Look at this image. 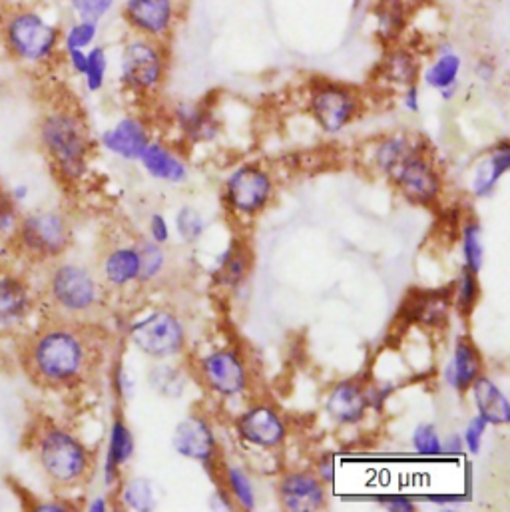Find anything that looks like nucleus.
Returning a JSON list of instances; mask_svg holds the SVG:
<instances>
[{"label": "nucleus", "mask_w": 510, "mask_h": 512, "mask_svg": "<svg viewBox=\"0 0 510 512\" xmlns=\"http://www.w3.org/2000/svg\"><path fill=\"white\" fill-rule=\"evenodd\" d=\"M174 120L182 136L192 144L212 142L220 134V122L210 106L200 102H180L174 108Z\"/></svg>", "instance_id": "4be33fe9"}, {"label": "nucleus", "mask_w": 510, "mask_h": 512, "mask_svg": "<svg viewBox=\"0 0 510 512\" xmlns=\"http://www.w3.org/2000/svg\"><path fill=\"white\" fill-rule=\"evenodd\" d=\"M222 487L230 495L236 507L244 511H254L255 491L250 475L242 467H224L222 469Z\"/></svg>", "instance_id": "72a5a7b5"}, {"label": "nucleus", "mask_w": 510, "mask_h": 512, "mask_svg": "<svg viewBox=\"0 0 510 512\" xmlns=\"http://www.w3.org/2000/svg\"><path fill=\"white\" fill-rule=\"evenodd\" d=\"M148 383L164 399H180L186 391L188 379L180 367L168 361H158L148 373Z\"/></svg>", "instance_id": "473e14b6"}, {"label": "nucleus", "mask_w": 510, "mask_h": 512, "mask_svg": "<svg viewBox=\"0 0 510 512\" xmlns=\"http://www.w3.org/2000/svg\"><path fill=\"white\" fill-rule=\"evenodd\" d=\"M130 341L136 349L156 361H168L184 353L188 333L184 321L170 309H154L130 327Z\"/></svg>", "instance_id": "6e6552de"}, {"label": "nucleus", "mask_w": 510, "mask_h": 512, "mask_svg": "<svg viewBox=\"0 0 510 512\" xmlns=\"http://www.w3.org/2000/svg\"><path fill=\"white\" fill-rule=\"evenodd\" d=\"M122 16L134 34L166 42L178 24V0H124Z\"/></svg>", "instance_id": "ddd939ff"}, {"label": "nucleus", "mask_w": 510, "mask_h": 512, "mask_svg": "<svg viewBox=\"0 0 510 512\" xmlns=\"http://www.w3.org/2000/svg\"><path fill=\"white\" fill-rule=\"evenodd\" d=\"M236 433L252 447L273 451L283 447L287 439V425L275 407L255 403L236 419Z\"/></svg>", "instance_id": "2eb2a0df"}, {"label": "nucleus", "mask_w": 510, "mask_h": 512, "mask_svg": "<svg viewBox=\"0 0 510 512\" xmlns=\"http://www.w3.org/2000/svg\"><path fill=\"white\" fill-rule=\"evenodd\" d=\"M150 128L138 116H124L112 128L104 130L100 144L114 156L134 162L140 160L142 152L150 144Z\"/></svg>", "instance_id": "a211bd4d"}, {"label": "nucleus", "mask_w": 510, "mask_h": 512, "mask_svg": "<svg viewBox=\"0 0 510 512\" xmlns=\"http://www.w3.org/2000/svg\"><path fill=\"white\" fill-rule=\"evenodd\" d=\"M413 449L423 457H437L443 455V441L431 423H421L415 427L411 437Z\"/></svg>", "instance_id": "79ce46f5"}, {"label": "nucleus", "mask_w": 510, "mask_h": 512, "mask_svg": "<svg viewBox=\"0 0 510 512\" xmlns=\"http://www.w3.org/2000/svg\"><path fill=\"white\" fill-rule=\"evenodd\" d=\"M16 226L22 250L40 259L62 256L72 242L70 224L58 212L28 214Z\"/></svg>", "instance_id": "9b49d317"}, {"label": "nucleus", "mask_w": 510, "mask_h": 512, "mask_svg": "<svg viewBox=\"0 0 510 512\" xmlns=\"http://www.w3.org/2000/svg\"><path fill=\"white\" fill-rule=\"evenodd\" d=\"M387 178L407 202L421 208L437 206L443 196V176L429 158V148L405 158Z\"/></svg>", "instance_id": "9d476101"}, {"label": "nucleus", "mask_w": 510, "mask_h": 512, "mask_svg": "<svg viewBox=\"0 0 510 512\" xmlns=\"http://www.w3.org/2000/svg\"><path fill=\"white\" fill-rule=\"evenodd\" d=\"M307 108L325 134H339L359 118L363 98L349 84L315 78L307 90Z\"/></svg>", "instance_id": "0eeeda50"}, {"label": "nucleus", "mask_w": 510, "mask_h": 512, "mask_svg": "<svg viewBox=\"0 0 510 512\" xmlns=\"http://www.w3.org/2000/svg\"><path fill=\"white\" fill-rule=\"evenodd\" d=\"M483 373H485V361H483L481 349L469 335L459 337L453 349V361L445 371L447 383L459 393H467Z\"/></svg>", "instance_id": "aec40b11"}, {"label": "nucleus", "mask_w": 510, "mask_h": 512, "mask_svg": "<svg viewBox=\"0 0 510 512\" xmlns=\"http://www.w3.org/2000/svg\"><path fill=\"white\" fill-rule=\"evenodd\" d=\"M120 501H122L124 509L136 512H152L156 511V507H158L156 489L144 477H136V479L128 481L120 493Z\"/></svg>", "instance_id": "c9c22d12"}, {"label": "nucleus", "mask_w": 510, "mask_h": 512, "mask_svg": "<svg viewBox=\"0 0 510 512\" xmlns=\"http://www.w3.org/2000/svg\"><path fill=\"white\" fill-rule=\"evenodd\" d=\"M377 503L389 512H415L417 507L413 501H409L407 497H399V495H389V497H379Z\"/></svg>", "instance_id": "de8ad7c7"}, {"label": "nucleus", "mask_w": 510, "mask_h": 512, "mask_svg": "<svg viewBox=\"0 0 510 512\" xmlns=\"http://www.w3.org/2000/svg\"><path fill=\"white\" fill-rule=\"evenodd\" d=\"M134 455V437L130 427L122 419H114L110 427V441H108V455L104 465L106 485H114L118 479V471L132 459Z\"/></svg>", "instance_id": "7c9ffc66"}, {"label": "nucleus", "mask_w": 510, "mask_h": 512, "mask_svg": "<svg viewBox=\"0 0 510 512\" xmlns=\"http://www.w3.org/2000/svg\"><path fill=\"white\" fill-rule=\"evenodd\" d=\"M509 170V140H501L483 160H479L473 174V194L477 198H489Z\"/></svg>", "instance_id": "a878e982"}, {"label": "nucleus", "mask_w": 510, "mask_h": 512, "mask_svg": "<svg viewBox=\"0 0 510 512\" xmlns=\"http://www.w3.org/2000/svg\"><path fill=\"white\" fill-rule=\"evenodd\" d=\"M453 307V285L437 291H413L411 299L405 301V315L415 323L427 327H439L449 321Z\"/></svg>", "instance_id": "412c9836"}, {"label": "nucleus", "mask_w": 510, "mask_h": 512, "mask_svg": "<svg viewBox=\"0 0 510 512\" xmlns=\"http://www.w3.org/2000/svg\"><path fill=\"white\" fill-rule=\"evenodd\" d=\"M16 228V210L12 200L0 192V234H6Z\"/></svg>", "instance_id": "a18cd8bd"}, {"label": "nucleus", "mask_w": 510, "mask_h": 512, "mask_svg": "<svg viewBox=\"0 0 510 512\" xmlns=\"http://www.w3.org/2000/svg\"><path fill=\"white\" fill-rule=\"evenodd\" d=\"M36 457L44 475L58 487L80 485L92 469L88 447L58 425H46L36 433Z\"/></svg>", "instance_id": "39448f33"}, {"label": "nucleus", "mask_w": 510, "mask_h": 512, "mask_svg": "<svg viewBox=\"0 0 510 512\" xmlns=\"http://www.w3.org/2000/svg\"><path fill=\"white\" fill-rule=\"evenodd\" d=\"M461 70H463V58L457 54L455 48L447 44L437 50L433 62L427 64L421 74L429 88L441 92V90L459 86Z\"/></svg>", "instance_id": "c756f323"}, {"label": "nucleus", "mask_w": 510, "mask_h": 512, "mask_svg": "<svg viewBox=\"0 0 510 512\" xmlns=\"http://www.w3.org/2000/svg\"><path fill=\"white\" fill-rule=\"evenodd\" d=\"M429 501H431V503H439V505H449V503H461V501H465V499H463V497L447 495V497H431Z\"/></svg>", "instance_id": "6e6d98bb"}, {"label": "nucleus", "mask_w": 510, "mask_h": 512, "mask_svg": "<svg viewBox=\"0 0 510 512\" xmlns=\"http://www.w3.org/2000/svg\"><path fill=\"white\" fill-rule=\"evenodd\" d=\"M273 194L275 184L271 174L257 164H244L228 176L222 200L236 218H255L267 210Z\"/></svg>", "instance_id": "1a4fd4ad"}, {"label": "nucleus", "mask_w": 510, "mask_h": 512, "mask_svg": "<svg viewBox=\"0 0 510 512\" xmlns=\"http://www.w3.org/2000/svg\"><path fill=\"white\" fill-rule=\"evenodd\" d=\"M0 42L20 66H50L62 52V28L36 4H14L0 12Z\"/></svg>", "instance_id": "7ed1b4c3"}, {"label": "nucleus", "mask_w": 510, "mask_h": 512, "mask_svg": "<svg viewBox=\"0 0 510 512\" xmlns=\"http://www.w3.org/2000/svg\"><path fill=\"white\" fill-rule=\"evenodd\" d=\"M473 393V401L477 407L479 417H483L489 425L503 427L510 423V405L507 395L501 391V387L487 377L485 373L471 385L469 389Z\"/></svg>", "instance_id": "393cba45"}, {"label": "nucleus", "mask_w": 510, "mask_h": 512, "mask_svg": "<svg viewBox=\"0 0 510 512\" xmlns=\"http://www.w3.org/2000/svg\"><path fill=\"white\" fill-rule=\"evenodd\" d=\"M150 240L160 246H166L170 240V228L162 214H154L150 218Z\"/></svg>", "instance_id": "49530a36"}, {"label": "nucleus", "mask_w": 510, "mask_h": 512, "mask_svg": "<svg viewBox=\"0 0 510 512\" xmlns=\"http://www.w3.org/2000/svg\"><path fill=\"white\" fill-rule=\"evenodd\" d=\"M176 230L186 244H196L206 232V220L196 208L182 206L176 214Z\"/></svg>", "instance_id": "a19ab883"}, {"label": "nucleus", "mask_w": 510, "mask_h": 512, "mask_svg": "<svg viewBox=\"0 0 510 512\" xmlns=\"http://www.w3.org/2000/svg\"><path fill=\"white\" fill-rule=\"evenodd\" d=\"M373 18L377 38L389 46L399 42L401 34L405 32L409 12L403 0H381L373 10Z\"/></svg>", "instance_id": "2f4dec72"}, {"label": "nucleus", "mask_w": 510, "mask_h": 512, "mask_svg": "<svg viewBox=\"0 0 510 512\" xmlns=\"http://www.w3.org/2000/svg\"><path fill=\"white\" fill-rule=\"evenodd\" d=\"M202 385L218 397H238L250 385L248 365L234 349H218L196 365Z\"/></svg>", "instance_id": "f8f14e48"}, {"label": "nucleus", "mask_w": 510, "mask_h": 512, "mask_svg": "<svg viewBox=\"0 0 510 512\" xmlns=\"http://www.w3.org/2000/svg\"><path fill=\"white\" fill-rule=\"evenodd\" d=\"M108 52L104 46L94 44L92 48H88V60H86V70L82 74L84 84L88 88V92H100L106 84V76H108Z\"/></svg>", "instance_id": "ea45409f"}, {"label": "nucleus", "mask_w": 510, "mask_h": 512, "mask_svg": "<svg viewBox=\"0 0 510 512\" xmlns=\"http://www.w3.org/2000/svg\"><path fill=\"white\" fill-rule=\"evenodd\" d=\"M118 0H68V8L74 18L102 22L116 6Z\"/></svg>", "instance_id": "37998d69"}, {"label": "nucleus", "mask_w": 510, "mask_h": 512, "mask_svg": "<svg viewBox=\"0 0 510 512\" xmlns=\"http://www.w3.org/2000/svg\"><path fill=\"white\" fill-rule=\"evenodd\" d=\"M102 361V347L90 323L54 319L24 349L30 377L46 387H72L86 381Z\"/></svg>", "instance_id": "f257e3e1"}, {"label": "nucleus", "mask_w": 510, "mask_h": 512, "mask_svg": "<svg viewBox=\"0 0 510 512\" xmlns=\"http://www.w3.org/2000/svg\"><path fill=\"white\" fill-rule=\"evenodd\" d=\"M463 451V439L459 435H451L445 443H443V453L449 455H459Z\"/></svg>", "instance_id": "5fc2aeb1"}, {"label": "nucleus", "mask_w": 510, "mask_h": 512, "mask_svg": "<svg viewBox=\"0 0 510 512\" xmlns=\"http://www.w3.org/2000/svg\"><path fill=\"white\" fill-rule=\"evenodd\" d=\"M489 423L483 417H473L465 429V445L469 449L471 455H479L481 447H483V437L487 433Z\"/></svg>", "instance_id": "c03bdc74"}, {"label": "nucleus", "mask_w": 510, "mask_h": 512, "mask_svg": "<svg viewBox=\"0 0 510 512\" xmlns=\"http://www.w3.org/2000/svg\"><path fill=\"white\" fill-rule=\"evenodd\" d=\"M140 162L154 180L170 184H182L188 180L186 162L164 142L150 140V144L140 156Z\"/></svg>", "instance_id": "b1692460"}, {"label": "nucleus", "mask_w": 510, "mask_h": 512, "mask_svg": "<svg viewBox=\"0 0 510 512\" xmlns=\"http://www.w3.org/2000/svg\"><path fill=\"white\" fill-rule=\"evenodd\" d=\"M88 511H92V512L108 511V503H106V499H102V497H98V499H96V501H92V503H90V507H88Z\"/></svg>", "instance_id": "13d9d810"}, {"label": "nucleus", "mask_w": 510, "mask_h": 512, "mask_svg": "<svg viewBox=\"0 0 510 512\" xmlns=\"http://www.w3.org/2000/svg\"><path fill=\"white\" fill-rule=\"evenodd\" d=\"M62 52H64V58H66L70 70H72L76 76H82L84 70H86L88 50H62Z\"/></svg>", "instance_id": "09e8293b"}, {"label": "nucleus", "mask_w": 510, "mask_h": 512, "mask_svg": "<svg viewBox=\"0 0 510 512\" xmlns=\"http://www.w3.org/2000/svg\"><path fill=\"white\" fill-rule=\"evenodd\" d=\"M277 499L289 512H317L327 509L325 483L309 471H289L277 481Z\"/></svg>", "instance_id": "dca6fc26"}, {"label": "nucleus", "mask_w": 510, "mask_h": 512, "mask_svg": "<svg viewBox=\"0 0 510 512\" xmlns=\"http://www.w3.org/2000/svg\"><path fill=\"white\" fill-rule=\"evenodd\" d=\"M32 307L28 285L12 275L0 271V327H10L22 321Z\"/></svg>", "instance_id": "bb28decb"}, {"label": "nucleus", "mask_w": 510, "mask_h": 512, "mask_svg": "<svg viewBox=\"0 0 510 512\" xmlns=\"http://www.w3.org/2000/svg\"><path fill=\"white\" fill-rule=\"evenodd\" d=\"M100 34V22L74 18L62 30V50H88L96 44Z\"/></svg>", "instance_id": "58836bf2"}, {"label": "nucleus", "mask_w": 510, "mask_h": 512, "mask_svg": "<svg viewBox=\"0 0 510 512\" xmlns=\"http://www.w3.org/2000/svg\"><path fill=\"white\" fill-rule=\"evenodd\" d=\"M429 148L425 140H421L415 134H407V132H397V134H389L379 138L371 150H369V166L381 174V176H389L405 158H409L411 154Z\"/></svg>", "instance_id": "6ab92c4d"}, {"label": "nucleus", "mask_w": 510, "mask_h": 512, "mask_svg": "<svg viewBox=\"0 0 510 512\" xmlns=\"http://www.w3.org/2000/svg\"><path fill=\"white\" fill-rule=\"evenodd\" d=\"M333 475H335V469H333L331 457L327 455L325 459H321V463H319V467H317V477H319L323 483H331V481H333Z\"/></svg>", "instance_id": "864d4df0"}, {"label": "nucleus", "mask_w": 510, "mask_h": 512, "mask_svg": "<svg viewBox=\"0 0 510 512\" xmlns=\"http://www.w3.org/2000/svg\"><path fill=\"white\" fill-rule=\"evenodd\" d=\"M120 82L138 96H150L158 92L168 74L166 44L134 34L128 38L120 52Z\"/></svg>", "instance_id": "423d86ee"}, {"label": "nucleus", "mask_w": 510, "mask_h": 512, "mask_svg": "<svg viewBox=\"0 0 510 512\" xmlns=\"http://www.w3.org/2000/svg\"><path fill=\"white\" fill-rule=\"evenodd\" d=\"M463 257H465V267L473 273H481L483 263H485V244H483V230L477 220H469L463 226Z\"/></svg>", "instance_id": "4c0bfd02"}, {"label": "nucleus", "mask_w": 510, "mask_h": 512, "mask_svg": "<svg viewBox=\"0 0 510 512\" xmlns=\"http://www.w3.org/2000/svg\"><path fill=\"white\" fill-rule=\"evenodd\" d=\"M381 80L397 90H405L411 84H417L419 76H421V60L419 54L409 48L403 46L399 42L389 44V50L385 52L381 66Z\"/></svg>", "instance_id": "5701e85b"}, {"label": "nucleus", "mask_w": 510, "mask_h": 512, "mask_svg": "<svg viewBox=\"0 0 510 512\" xmlns=\"http://www.w3.org/2000/svg\"><path fill=\"white\" fill-rule=\"evenodd\" d=\"M403 106L417 114L421 110V90H419V84H411L403 90Z\"/></svg>", "instance_id": "8fccbe9b"}, {"label": "nucleus", "mask_w": 510, "mask_h": 512, "mask_svg": "<svg viewBox=\"0 0 510 512\" xmlns=\"http://www.w3.org/2000/svg\"><path fill=\"white\" fill-rule=\"evenodd\" d=\"M172 445L176 453L204 467H210V471L220 467V445L214 427L202 415H188L182 419L174 429Z\"/></svg>", "instance_id": "4468645a"}, {"label": "nucleus", "mask_w": 510, "mask_h": 512, "mask_svg": "<svg viewBox=\"0 0 510 512\" xmlns=\"http://www.w3.org/2000/svg\"><path fill=\"white\" fill-rule=\"evenodd\" d=\"M36 6H40V4H50V2H56V0H32Z\"/></svg>", "instance_id": "bf43d9fd"}, {"label": "nucleus", "mask_w": 510, "mask_h": 512, "mask_svg": "<svg viewBox=\"0 0 510 512\" xmlns=\"http://www.w3.org/2000/svg\"><path fill=\"white\" fill-rule=\"evenodd\" d=\"M38 140L60 178L74 182L86 174L92 136L82 110L70 102H56L38 120Z\"/></svg>", "instance_id": "f03ea898"}, {"label": "nucleus", "mask_w": 510, "mask_h": 512, "mask_svg": "<svg viewBox=\"0 0 510 512\" xmlns=\"http://www.w3.org/2000/svg\"><path fill=\"white\" fill-rule=\"evenodd\" d=\"M114 387L120 393V397H130L132 395V381L124 369H118L114 375Z\"/></svg>", "instance_id": "603ef678"}, {"label": "nucleus", "mask_w": 510, "mask_h": 512, "mask_svg": "<svg viewBox=\"0 0 510 512\" xmlns=\"http://www.w3.org/2000/svg\"><path fill=\"white\" fill-rule=\"evenodd\" d=\"M475 74H477L481 80L491 82V80L495 78V74H497V64H495L493 60H489V58H481V60L477 62V66H475Z\"/></svg>", "instance_id": "3c124183"}, {"label": "nucleus", "mask_w": 510, "mask_h": 512, "mask_svg": "<svg viewBox=\"0 0 510 512\" xmlns=\"http://www.w3.org/2000/svg\"><path fill=\"white\" fill-rule=\"evenodd\" d=\"M100 273L106 285L126 287L138 281L140 275V256L136 246H118L112 248L100 265Z\"/></svg>", "instance_id": "cd10ccee"}, {"label": "nucleus", "mask_w": 510, "mask_h": 512, "mask_svg": "<svg viewBox=\"0 0 510 512\" xmlns=\"http://www.w3.org/2000/svg\"><path fill=\"white\" fill-rule=\"evenodd\" d=\"M68 507L62 505V503H42L36 507V511H66Z\"/></svg>", "instance_id": "4d7b16f0"}, {"label": "nucleus", "mask_w": 510, "mask_h": 512, "mask_svg": "<svg viewBox=\"0 0 510 512\" xmlns=\"http://www.w3.org/2000/svg\"><path fill=\"white\" fill-rule=\"evenodd\" d=\"M254 267V254H252V248L242 242V240H236L218 261V269H216V281L224 287H230V289H236L240 287L246 277L250 275Z\"/></svg>", "instance_id": "c85d7f7f"}, {"label": "nucleus", "mask_w": 510, "mask_h": 512, "mask_svg": "<svg viewBox=\"0 0 510 512\" xmlns=\"http://www.w3.org/2000/svg\"><path fill=\"white\" fill-rule=\"evenodd\" d=\"M481 301V281L479 275L469 271L465 265L459 279L453 283V307L461 317H469Z\"/></svg>", "instance_id": "f704fd0d"}, {"label": "nucleus", "mask_w": 510, "mask_h": 512, "mask_svg": "<svg viewBox=\"0 0 510 512\" xmlns=\"http://www.w3.org/2000/svg\"><path fill=\"white\" fill-rule=\"evenodd\" d=\"M138 256H140V275L138 283H152L160 279V275L166 271L168 254L164 246L152 242V240H140L136 244Z\"/></svg>", "instance_id": "e433bc0d"}, {"label": "nucleus", "mask_w": 510, "mask_h": 512, "mask_svg": "<svg viewBox=\"0 0 510 512\" xmlns=\"http://www.w3.org/2000/svg\"><path fill=\"white\" fill-rule=\"evenodd\" d=\"M48 303L58 319L88 323L104 305V289L98 277L78 263H56L46 281Z\"/></svg>", "instance_id": "20e7f679"}, {"label": "nucleus", "mask_w": 510, "mask_h": 512, "mask_svg": "<svg viewBox=\"0 0 510 512\" xmlns=\"http://www.w3.org/2000/svg\"><path fill=\"white\" fill-rule=\"evenodd\" d=\"M369 409L367 385L357 379L339 381L325 399V411L337 425H357L365 419Z\"/></svg>", "instance_id": "f3484780"}]
</instances>
